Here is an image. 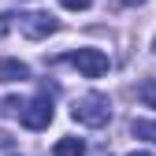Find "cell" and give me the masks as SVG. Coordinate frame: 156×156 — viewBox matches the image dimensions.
<instances>
[{"label": "cell", "instance_id": "6da1fadb", "mask_svg": "<svg viewBox=\"0 0 156 156\" xmlns=\"http://www.w3.org/2000/svg\"><path fill=\"white\" fill-rule=\"evenodd\" d=\"M71 119L82 123V126H104L112 119V101L104 93H86L71 104Z\"/></svg>", "mask_w": 156, "mask_h": 156}, {"label": "cell", "instance_id": "9c48e42d", "mask_svg": "<svg viewBox=\"0 0 156 156\" xmlns=\"http://www.w3.org/2000/svg\"><path fill=\"white\" fill-rule=\"evenodd\" d=\"M0 112H4V115H19V112H23V101H19V97H8V101L0 104Z\"/></svg>", "mask_w": 156, "mask_h": 156}, {"label": "cell", "instance_id": "8fae6325", "mask_svg": "<svg viewBox=\"0 0 156 156\" xmlns=\"http://www.w3.org/2000/svg\"><path fill=\"white\" fill-rule=\"evenodd\" d=\"M4 34H8V19L0 15V37H4Z\"/></svg>", "mask_w": 156, "mask_h": 156}, {"label": "cell", "instance_id": "8992f818", "mask_svg": "<svg viewBox=\"0 0 156 156\" xmlns=\"http://www.w3.org/2000/svg\"><path fill=\"white\" fill-rule=\"evenodd\" d=\"M52 156H86V141L82 138H60Z\"/></svg>", "mask_w": 156, "mask_h": 156}, {"label": "cell", "instance_id": "30bf717a", "mask_svg": "<svg viewBox=\"0 0 156 156\" xmlns=\"http://www.w3.org/2000/svg\"><path fill=\"white\" fill-rule=\"evenodd\" d=\"M60 4H63V8H71V11H86L93 0H60Z\"/></svg>", "mask_w": 156, "mask_h": 156}, {"label": "cell", "instance_id": "7a4b0ae2", "mask_svg": "<svg viewBox=\"0 0 156 156\" xmlns=\"http://www.w3.org/2000/svg\"><path fill=\"white\" fill-rule=\"evenodd\" d=\"M19 119H23L26 130H45L52 123V97L48 93H37L34 101L23 104V112H19Z\"/></svg>", "mask_w": 156, "mask_h": 156}, {"label": "cell", "instance_id": "7c38bea8", "mask_svg": "<svg viewBox=\"0 0 156 156\" xmlns=\"http://www.w3.org/2000/svg\"><path fill=\"white\" fill-rule=\"evenodd\" d=\"M11 145V138H8V134H0V149H8Z\"/></svg>", "mask_w": 156, "mask_h": 156}, {"label": "cell", "instance_id": "277c9868", "mask_svg": "<svg viewBox=\"0 0 156 156\" xmlns=\"http://www.w3.org/2000/svg\"><path fill=\"white\" fill-rule=\"evenodd\" d=\"M56 19L45 15V11H26V15H19V30H23L30 41H45L48 34H56Z\"/></svg>", "mask_w": 156, "mask_h": 156}, {"label": "cell", "instance_id": "52a82bcc", "mask_svg": "<svg viewBox=\"0 0 156 156\" xmlns=\"http://www.w3.org/2000/svg\"><path fill=\"white\" fill-rule=\"evenodd\" d=\"M134 138H145V141H152L156 145V119H134Z\"/></svg>", "mask_w": 156, "mask_h": 156}, {"label": "cell", "instance_id": "5b68a950", "mask_svg": "<svg viewBox=\"0 0 156 156\" xmlns=\"http://www.w3.org/2000/svg\"><path fill=\"white\" fill-rule=\"evenodd\" d=\"M30 78V67L23 60H0V82H23Z\"/></svg>", "mask_w": 156, "mask_h": 156}, {"label": "cell", "instance_id": "ba28073f", "mask_svg": "<svg viewBox=\"0 0 156 156\" xmlns=\"http://www.w3.org/2000/svg\"><path fill=\"white\" fill-rule=\"evenodd\" d=\"M138 97H141L149 108H156V78H145V82L138 86Z\"/></svg>", "mask_w": 156, "mask_h": 156}, {"label": "cell", "instance_id": "3957f363", "mask_svg": "<svg viewBox=\"0 0 156 156\" xmlns=\"http://www.w3.org/2000/svg\"><path fill=\"white\" fill-rule=\"evenodd\" d=\"M67 63H74L86 78H101V74H108V56H104L101 48H78V52L67 56Z\"/></svg>", "mask_w": 156, "mask_h": 156}, {"label": "cell", "instance_id": "9a60e30c", "mask_svg": "<svg viewBox=\"0 0 156 156\" xmlns=\"http://www.w3.org/2000/svg\"><path fill=\"white\" fill-rule=\"evenodd\" d=\"M152 52H156V37H152Z\"/></svg>", "mask_w": 156, "mask_h": 156}, {"label": "cell", "instance_id": "4fadbf2b", "mask_svg": "<svg viewBox=\"0 0 156 156\" xmlns=\"http://www.w3.org/2000/svg\"><path fill=\"white\" fill-rule=\"evenodd\" d=\"M123 4H126V8H138V4H145V0H123Z\"/></svg>", "mask_w": 156, "mask_h": 156}, {"label": "cell", "instance_id": "5bb4252c", "mask_svg": "<svg viewBox=\"0 0 156 156\" xmlns=\"http://www.w3.org/2000/svg\"><path fill=\"white\" fill-rule=\"evenodd\" d=\"M130 156H152V152H130Z\"/></svg>", "mask_w": 156, "mask_h": 156}]
</instances>
